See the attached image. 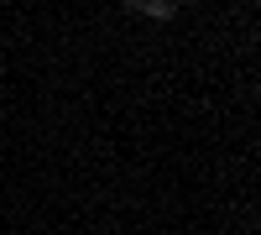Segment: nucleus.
<instances>
[{"label":"nucleus","instance_id":"f257e3e1","mask_svg":"<svg viewBox=\"0 0 261 235\" xmlns=\"http://www.w3.org/2000/svg\"><path fill=\"white\" fill-rule=\"evenodd\" d=\"M136 16H151V21H172L178 16V6H172V0H146V6H130Z\"/></svg>","mask_w":261,"mask_h":235}]
</instances>
